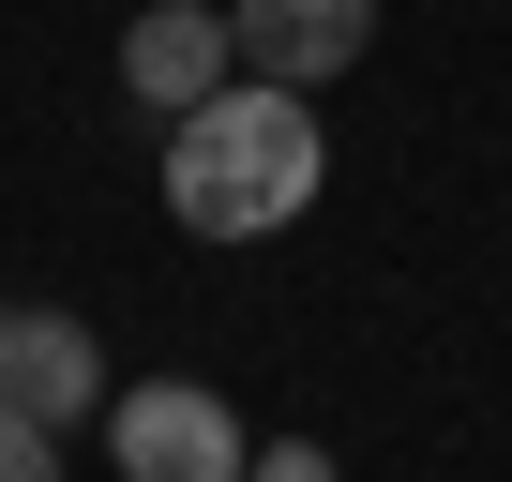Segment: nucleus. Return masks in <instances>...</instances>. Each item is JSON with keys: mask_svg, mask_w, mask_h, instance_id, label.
I'll list each match as a JSON object with an SVG mask.
<instances>
[{"mask_svg": "<svg viewBox=\"0 0 512 482\" xmlns=\"http://www.w3.org/2000/svg\"><path fill=\"white\" fill-rule=\"evenodd\" d=\"M317 181H332L317 106H302V91H272V76H226L211 106H181V121H166V211H181L196 241H272V226H302V211H317Z\"/></svg>", "mask_w": 512, "mask_h": 482, "instance_id": "f257e3e1", "label": "nucleus"}, {"mask_svg": "<svg viewBox=\"0 0 512 482\" xmlns=\"http://www.w3.org/2000/svg\"><path fill=\"white\" fill-rule=\"evenodd\" d=\"M106 467H121V482H241L256 452H241V407H226V392L136 377V392H106Z\"/></svg>", "mask_w": 512, "mask_h": 482, "instance_id": "f03ea898", "label": "nucleus"}, {"mask_svg": "<svg viewBox=\"0 0 512 482\" xmlns=\"http://www.w3.org/2000/svg\"><path fill=\"white\" fill-rule=\"evenodd\" d=\"M0 407L46 422V437L106 422V347H91V317H61V302H0Z\"/></svg>", "mask_w": 512, "mask_h": 482, "instance_id": "7ed1b4c3", "label": "nucleus"}, {"mask_svg": "<svg viewBox=\"0 0 512 482\" xmlns=\"http://www.w3.org/2000/svg\"><path fill=\"white\" fill-rule=\"evenodd\" d=\"M226 46H241V76H272V91H332L377 46V0H226Z\"/></svg>", "mask_w": 512, "mask_h": 482, "instance_id": "20e7f679", "label": "nucleus"}, {"mask_svg": "<svg viewBox=\"0 0 512 482\" xmlns=\"http://www.w3.org/2000/svg\"><path fill=\"white\" fill-rule=\"evenodd\" d=\"M241 76V46H226V0H151V16L121 31V91L151 106V121H181V106H211Z\"/></svg>", "mask_w": 512, "mask_h": 482, "instance_id": "39448f33", "label": "nucleus"}, {"mask_svg": "<svg viewBox=\"0 0 512 482\" xmlns=\"http://www.w3.org/2000/svg\"><path fill=\"white\" fill-rule=\"evenodd\" d=\"M0 482H61V437H46V422H16V407H0Z\"/></svg>", "mask_w": 512, "mask_h": 482, "instance_id": "423d86ee", "label": "nucleus"}, {"mask_svg": "<svg viewBox=\"0 0 512 482\" xmlns=\"http://www.w3.org/2000/svg\"><path fill=\"white\" fill-rule=\"evenodd\" d=\"M241 482H332V452H317V437H272V452L241 467Z\"/></svg>", "mask_w": 512, "mask_h": 482, "instance_id": "0eeeda50", "label": "nucleus"}]
</instances>
